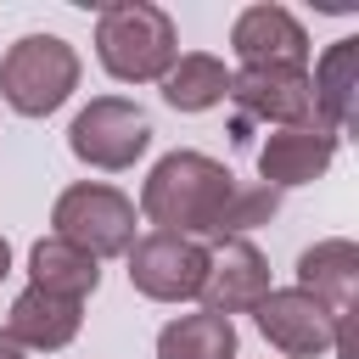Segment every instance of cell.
Listing matches in <instances>:
<instances>
[{
    "mask_svg": "<svg viewBox=\"0 0 359 359\" xmlns=\"http://www.w3.org/2000/svg\"><path fill=\"white\" fill-rule=\"evenodd\" d=\"M309 90H314V118L331 135H348L353 129V90H359V39L353 34L325 45V56L309 73Z\"/></svg>",
    "mask_w": 359,
    "mask_h": 359,
    "instance_id": "cell-14",
    "label": "cell"
},
{
    "mask_svg": "<svg viewBox=\"0 0 359 359\" xmlns=\"http://www.w3.org/2000/svg\"><path fill=\"white\" fill-rule=\"evenodd\" d=\"M28 286H39L50 297H67V303H84L101 286V264L90 252H79L73 241H62V236H39L28 247Z\"/></svg>",
    "mask_w": 359,
    "mask_h": 359,
    "instance_id": "cell-15",
    "label": "cell"
},
{
    "mask_svg": "<svg viewBox=\"0 0 359 359\" xmlns=\"http://www.w3.org/2000/svg\"><path fill=\"white\" fill-rule=\"evenodd\" d=\"M146 146H151V118H146L135 101H123V95H95V101L79 107L73 123H67V151H73L79 163L101 168V174L135 168V163L146 157Z\"/></svg>",
    "mask_w": 359,
    "mask_h": 359,
    "instance_id": "cell-5",
    "label": "cell"
},
{
    "mask_svg": "<svg viewBox=\"0 0 359 359\" xmlns=\"http://www.w3.org/2000/svg\"><path fill=\"white\" fill-rule=\"evenodd\" d=\"M258 331L269 348H280L286 359H320V353H337L342 348V331L337 320L303 292V286H269L252 309Z\"/></svg>",
    "mask_w": 359,
    "mask_h": 359,
    "instance_id": "cell-7",
    "label": "cell"
},
{
    "mask_svg": "<svg viewBox=\"0 0 359 359\" xmlns=\"http://www.w3.org/2000/svg\"><path fill=\"white\" fill-rule=\"evenodd\" d=\"M79 325H84V303H67V297H50V292H39V286H22V292L11 297L0 331H6L22 353H56V348H67V342L79 337Z\"/></svg>",
    "mask_w": 359,
    "mask_h": 359,
    "instance_id": "cell-13",
    "label": "cell"
},
{
    "mask_svg": "<svg viewBox=\"0 0 359 359\" xmlns=\"http://www.w3.org/2000/svg\"><path fill=\"white\" fill-rule=\"evenodd\" d=\"M129 258V286L151 303H185V297H202V280H208V258L213 247L191 241V236H135V247L123 252Z\"/></svg>",
    "mask_w": 359,
    "mask_h": 359,
    "instance_id": "cell-6",
    "label": "cell"
},
{
    "mask_svg": "<svg viewBox=\"0 0 359 359\" xmlns=\"http://www.w3.org/2000/svg\"><path fill=\"white\" fill-rule=\"evenodd\" d=\"M269 292V258L236 236V241H219L213 258H208V280H202V309L208 314H252L258 297Z\"/></svg>",
    "mask_w": 359,
    "mask_h": 359,
    "instance_id": "cell-12",
    "label": "cell"
},
{
    "mask_svg": "<svg viewBox=\"0 0 359 359\" xmlns=\"http://www.w3.org/2000/svg\"><path fill=\"white\" fill-rule=\"evenodd\" d=\"M6 275H11V241L0 236V280H6Z\"/></svg>",
    "mask_w": 359,
    "mask_h": 359,
    "instance_id": "cell-19",
    "label": "cell"
},
{
    "mask_svg": "<svg viewBox=\"0 0 359 359\" xmlns=\"http://www.w3.org/2000/svg\"><path fill=\"white\" fill-rule=\"evenodd\" d=\"M157 84H163V101L174 112H208V107H219L230 95V67L219 56H208V50H180L174 67Z\"/></svg>",
    "mask_w": 359,
    "mask_h": 359,
    "instance_id": "cell-16",
    "label": "cell"
},
{
    "mask_svg": "<svg viewBox=\"0 0 359 359\" xmlns=\"http://www.w3.org/2000/svg\"><path fill=\"white\" fill-rule=\"evenodd\" d=\"M135 213L146 224H157L163 236H191L202 247H219V241H236V236L269 224L280 213V191H269L264 180L258 185L236 180L208 151H168L151 163Z\"/></svg>",
    "mask_w": 359,
    "mask_h": 359,
    "instance_id": "cell-1",
    "label": "cell"
},
{
    "mask_svg": "<svg viewBox=\"0 0 359 359\" xmlns=\"http://www.w3.org/2000/svg\"><path fill=\"white\" fill-rule=\"evenodd\" d=\"M180 56V28L151 0H112L95 17V62L118 84H157Z\"/></svg>",
    "mask_w": 359,
    "mask_h": 359,
    "instance_id": "cell-2",
    "label": "cell"
},
{
    "mask_svg": "<svg viewBox=\"0 0 359 359\" xmlns=\"http://www.w3.org/2000/svg\"><path fill=\"white\" fill-rule=\"evenodd\" d=\"M297 286L337 320V331H342V342H348V314H353V303H359V247H353L348 236H325V241L303 247V258H297ZM337 353H342V348H337Z\"/></svg>",
    "mask_w": 359,
    "mask_h": 359,
    "instance_id": "cell-11",
    "label": "cell"
},
{
    "mask_svg": "<svg viewBox=\"0 0 359 359\" xmlns=\"http://www.w3.org/2000/svg\"><path fill=\"white\" fill-rule=\"evenodd\" d=\"M157 359H236V320L224 314H180L157 331Z\"/></svg>",
    "mask_w": 359,
    "mask_h": 359,
    "instance_id": "cell-17",
    "label": "cell"
},
{
    "mask_svg": "<svg viewBox=\"0 0 359 359\" xmlns=\"http://www.w3.org/2000/svg\"><path fill=\"white\" fill-rule=\"evenodd\" d=\"M241 107V118H258V123H275V129H292V123H309L314 118V90H309V67H236L230 73V95Z\"/></svg>",
    "mask_w": 359,
    "mask_h": 359,
    "instance_id": "cell-8",
    "label": "cell"
},
{
    "mask_svg": "<svg viewBox=\"0 0 359 359\" xmlns=\"http://www.w3.org/2000/svg\"><path fill=\"white\" fill-rule=\"evenodd\" d=\"M230 50H236V62L241 67H275V62H286V67H309V28L286 11V6H247V11H236V22H230Z\"/></svg>",
    "mask_w": 359,
    "mask_h": 359,
    "instance_id": "cell-10",
    "label": "cell"
},
{
    "mask_svg": "<svg viewBox=\"0 0 359 359\" xmlns=\"http://www.w3.org/2000/svg\"><path fill=\"white\" fill-rule=\"evenodd\" d=\"M0 359H28V353H22V348H17V342H11L6 331H0Z\"/></svg>",
    "mask_w": 359,
    "mask_h": 359,
    "instance_id": "cell-18",
    "label": "cell"
},
{
    "mask_svg": "<svg viewBox=\"0 0 359 359\" xmlns=\"http://www.w3.org/2000/svg\"><path fill=\"white\" fill-rule=\"evenodd\" d=\"M342 135H331L320 118L309 123H292V129H269V140L258 146V174L269 191H292V185H314L331 157H337Z\"/></svg>",
    "mask_w": 359,
    "mask_h": 359,
    "instance_id": "cell-9",
    "label": "cell"
},
{
    "mask_svg": "<svg viewBox=\"0 0 359 359\" xmlns=\"http://www.w3.org/2000/svg\"><path fill=\"white\" fill-rule=\"evenodd\" d=\"M79 73L84 62L62 34H22L0 56V101L17 118H50L79 90Z\"/></svg>",
    "mask_w": 359,
    "mask_h": 359,
    "instance_id": "cell-3",
    "label": "cell"
},
{
    "mask_svg": "<svg viewBox=\"0 0 359 359\" xmlns=\"http://www.w3.org/2000/svg\"><path fill=\"white\" fill-rule=\"evenodd\" d=\"M135 219H140L135 202L118 185H101V180H79L50 202V236L73 241L95 264L101 258H123L135 247Z\"/></svg>",
    "mask_w": 359,
    "mask_h": 359,
    "instance_id": "cell-4",
    "label": "cell"
}]
</instances>
